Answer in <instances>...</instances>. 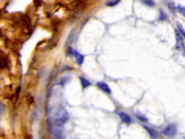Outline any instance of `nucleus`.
Returning a JSON list of instances; mask_svg holds the SVG:
<instances>
[{"instance_id":"obj_18","label":"nucleus","mask_w":185,"mask_h":139,"mask_svg":"<svg viewBox=\"0 0 185 139\" xmlns=\"http://www.w3.org/2000/svg\"><path fill=\"white\" fill-rule=\"evenodd\" d=\"M183 139H185V138H183Z\"/></svg>"},{"instance_id":"obj_12","label":"nucleus","mask_w":185,"mask_h":139,"mask_svg":"<svg viewBox=\"0 0 185 139\" xmlns=\"http://www.w3.org/2000/svg\"><path fill=\"white\" fill-rule=\"evenodd\" d=\"M167 19H168L167 15L166 14L163 10H161V12H160V15H159V20L163 21V20H166Z\"/></svg>"},{"instance_id":"obj_10","label":"nucleus","mask_w":185,"mask_h":139,"mask_svg":"<svg viewBox=\"0 0 185 139\" xmlns=\"http://www.w3.org/2000/svg\"><path fill=\"white\" fill-rule=\"evenodd\" d=\"M169 9L170 11L171 12V13L173 15L176 14V7L173 2H169Z\"/></svg>"},{"instance_id":"obj_16","label":"nucleus","mask_w":185,"mask_h":139,"mask_svg":"<svg viewBox=\"0 0 185 139\" xmlns=\"http://www.w3.org/2000/svg\"><path fill=\"white\" fill-rule=\"evenodd\" d=\"M5 105H4L2 103V102H0V113H2L4 111H5Z\"/></svg>"},{"instance_id":"obj_15","label":"nucleus","mask_w":185,"mask_h":139,"mask_svg":"<svg viewBox=\"0 0 185 139\" xmlns=\"http://www.w3.org/2000/svg\"><path fill=\"white\" fill-rule=\"evenodd\" d=\"M138 118L140 120V121L144 122V123H146V122L148 121V120H147L146 117H145L144 116H142V115H138Z\"/></svg>"},{"instance_id":"obj_6","label":"nucleus","mask_w":185,"mask_h":139,"mask_svg":"<svg viewBox=\"0 0 185 139\" xmlns=\"http://www.w3.org/2000/svg\"><path fill=\"white\" fill-rule=\"evenodd\" d=\"M119 117H120L121 121H122L123 123H125L126 124H130L132 123L131 117H130V115H127V113L120 112L119 113Z\"/></svg>"},{"instance_id":"obj_5","label":"nucleus","mask_w":185,"mask_h":139,"mask_svg":"<svg viewBox=\"0 0 185 139\" xmlns=\"http://www.w3.org/2000/svg\"><path fill=\"white\" fill-rule=\"evenodd\" d=\"M72 54H74V56L75 57V59H76L77 64L80 65H81L82 64H83V61H84L83 55H82L80 53H79L78 52L76 51V50H72Z\"/></svg>"},{"instance_id":"obj_7","label":"nucleus","mask_w":185,"mask_h":139,"mask_svg":"<svg viewBox=\"0 0 185 139\" xmlns=\"http://www.w3.org/2000/svg\"><path fill=\"white\" fill-rule=\"evenodd\" d=\"M80 81H81V84L82 86H83V88H85L88 87V86L91 85V83H90V82L87 80L86 78H80Z\"/></svg>"},{"instance_id":"obj_1","label":"nucleus","mask_w":185,"mask_h":139,"mask_svg":"<svg viewBox=\"0 0 185 139\" xmlns=\"http://www.w3.org/2000/svg\"><path fill=\"white\" fill-rule=\"evenodd\" d=\"M49 115L51 121L56 126H62L69 120V114L63 107H53L49 109Z\"/></svg>"},{"instance_id":"obj_4","label":"nucleus","mask_w":185,"mask_h":139,"mask_svg":"<svg viewBox=\"0 0 185 139\" xmlns=\"http://www.w3.org/2000/svg\"><path fill=\"white\" fill-rule=\"evenodd\" d=\"M97 86L101 90H102L103 91L106 93V94H111V91L110 88H109V85H107L104 82H98Z\"/></svg>"},{"instance_id":"obj_17","label":"nucleus","mask_w":185,"mask_h":139,"mask_svg":"<svg viewBox=\"0 0 185 139\" xmlns=\"http://www.w3.org/2000/svg\"><path fill=\"white\" fill-rule=\"evenodd\" d=\"M0 115H1V113H0Z\"/></svg>"},{"instance_id":"obj_11","label":"nucleus","mask_w":185,"mask_h":139,"mask_svg":"<svg viewBox=\"0 0 185 139\" xmlns=\"http://www.w3.org/2000/svg\"><path fill=\"white\" fill-rule=\"evenodd\" d=\"M176 9H177L178 12H179L181 15H182L185 18V7L184 6L179 5L177 6V7H176Z\"/></svg>"},{"instance_id":"obj_13","label":"nucleus","mask_w":185,"mask_h":139,"mask_svg":"<svg viewBox=\"0 0 185 139\" xmlns=\"http://www.w3.org/2000/svg\"><path fill=\"white\" fill-rule=\"evenodd\" d=\"M177 27H178V29H179V33L182 35L183 38H184L185 39V31L184 30V28H183L182 26L179 23H177Z\"/></svg>"},{"instance_id":"obj_2","label":"nucleus","mask_w":185,"mask_h":139,"mask_svg":"<svg viewBox=\"0 0 185 139\" xmlns=\"http://www.w3.org/2000/svg\"><path fill=\"white\" fill-rule=\"evenodd\" d=\"M176 48L178 50L183 51L185 49V45L184 43V38L182 35L181 34L179 31H176Z\"/></svg>"},{"instance_id":"obj_9","label":"nucleus","mask_w":185,"mask_h":139,"mask_svg":"<svg viewBox=\"0 0 185 139\" xmlns=\"http://www.w3.org/2000/svg\"><path fill=\"white\" fill-rule=\"evenodd\" d=\"M120 1L121 0H109L106 3V5L109 6V7H113V6L118 5L120 2Z\"/></svg>"},{"instance_id":"obj_14","label":"nucleus","mask_w":185,"mask_h":139,"mask_svg":"<svg viewBox=\"0 0 185 139\" xmlns=\"http://www.w3.org/2000/svg\"><path fill=\"white\" fill-rule=\"evenodd\" d=\"M146 128V130H148V131L150 133V135L151 136V137H152L153 138H154V139H155V138H157V134L155 133V132L154 131V130H151V129H150V128H149L148 127H145Z\"/></svg>"},{"instance_id":"obj_8","label":"nucleus","mask_w":185,"mask_h":139,"mask_svg":"<svg viewBox=\"0 0 185 139\" xmlns=\"http://www.w3.org/2000/svg\"><path fill=\"white\" fill-rule=\"evenodd\" d=\"M140 1H141L145 5L148 6V7H155V2L153 1V0H140Z\"/></svg>"},{"instance_id":"obj_3","label":"nucleus","mask_w":185,"mask_h":139,"mask_svg":"<svg viewBox=\"0 0 185 139\" xmlns=\"http://www.w3.org/2000/svg\"><path fill=\"white\" fill-rule=\"evenodd\" d=\"M176 126L173 125V124H171V125H169L166 126L164 128V130H163V133L166 136L168 137H173L176 135Z\"/></svg>"}]
</instances>
